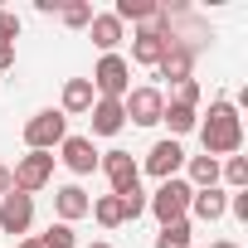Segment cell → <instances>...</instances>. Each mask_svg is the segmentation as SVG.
Masks as SVG:
<instances>
[{
  "label": "cell",
  "instance_id": "1",
  "mask_svg": "<svg viewBox=\"0 0 248 248\" xmlns=\"http://www.w3.org/2000/svg\"><path fill=\"white\" fill-rule=\"evenodd\" d=\"M200 141H204V156H238V146H243V117H238V107L229 102V97H214L209 102V117L200 122Z\"/></svg>",
  "mask_w": 248,
  "mask_h": 248
},
{
  "label": "cell",
  "instance_id": "2",
  "mask_svg": "<svg viewBox=\"0 0 248 248\" xmlns=\"http://www.w3.org/2000/svg\"><path fill=\"white\" fill-rule=\"evenodd\" d=\"M190 180H161L156 185V195H146V209L161 219V224H175V219H190Z\"/></svg>",
  "mask_w": 248,
  "mask_h": 248
},
{
  "label": "cell",
  "instance_id": "3",
  "mask_svg": "<svg viewBox=\"0 0 248 248\" xmlns=\"http://www.w3.org/2000/svg\"><path fill=\"white\" fill-rule=\"evenodd\" d=\"M88 83H93V93H97V97H112V102H122V97L132 93V63L122 59V54H102Z\"/></svg>",
  "mask_w": 248,
  "mask_h": 248
},
{
  "label": "cell",
  "instance_id": "4",
  "mask_svg": "<svg viewBox=\"0 0 248 248\" xmlns=\"http://www.w3.org/2000/svg\"><path fill=\"white\" fill-rule=\"evenodd\" d=\"M97 170L112 180V195L117 200H127V195L141 190V166L132 161V151H102L97 156Z\"/></svg>",
  "mask_w": 248,
  "mask_h": 248
},
{
  "label": "cell",
  "instance_id": "5",
  "mask_svg": "<svg viewBox=\"0 0 248 248\" xmlns=\"http://www.w3.org/2000/svg\"><path fill=\"white\" fill-rule=\"evenodd\" d=\"M49 180H54V151H30V156H20L15 170H10V185H15L20 195H30V200H34Z\"/></svg>",
  "mask_w": 248,
  "mask_h": 248
},
{
  "label": "cell",
  "instance_id": "6",
  "mask_svg": "<svg viewBox=\"0 0 248 248\" xmlns=\"http://www.w3.org/2000/svg\"><path fill=\"white\" fill-rule=\"evenodd\" d=\"M63 137H68V117L59 107H44V112H34L25 122V146L30 151H54Z\"/></svg>",
  "mask_w": 248,
  "mask_h": 248
},
{
  "label": "cell",
  "instance_id": "7",
  "mask_svg": "<svg viewBox=\"0 0 248 248\" xmlns=\"http://www.w3.org/2000/svg\"><path fill=\"white\" fill-rule=\"evenodd\" d=\"M122 112H127V122H137V127H156L161 112H166V93L161 88H132L127 97H122Z\"/></svg>",
  "mask_w": 248,
  "mask_h": 248
},
{
  "label": "cell",
  "instance_id": "8",
  "mask_svg": "<svg viewBox=\"0 0 248 248\" xmlns=\"http://www.w3.org/2000/svg\"><path fill=\"white\" fill-rule=\"evenodd\" d=\"M166 49H170V39H166V30H161V15H156L151 25H137V34H132V63L156 68V63L166 59Z\"/></svg>",
  "mask_w": 248,
  "mask_h": 248
},
{
  "label": "cell",
  "instance_id": "9",
  "mask_svg": "<svg viewBox=\"0 0 248 248\" xmlns=\"http://www.w3.org/2000/svg\"><path fill=\"white\" fill-rule=\"evenodd\" d=\"M30 224H34V200L30 195H20V190L0 195V233L20 238V233H30Z\"/></svg>",
  "mask_w": 248,
  "mask_h": 248
},
{
  "label": "cell",
  "instance_id": "10",
  "mask_svg": "<svg viewBox=\"0 0 248 248\" xmlns=\"http://www.w3.org/2000/svg\"><path fill=\"white\" fill-rule=\"evenodd\" d=\"M97 146H93V137H63L59 141V161L73 170V175H93L97 170Z\"/></svg>",
  "mask_w": 248,
  "mask_h": 248
},
{
  "label": "cell",
  "instance_id": "11",
  "mask_svg": "<svg viewBox=\"0 0 248 248\" xmlns=\"http://www.w3.org/2000/svg\"><path fill=\"white\" fill-rule=\"evenodd\" d=\"M180 166H185V146H180V141H170V137H166V141H156V146L146 151V170H151L156 180H175V175H180Z\"/></svg>",
  "mask_w": 248,
  "mask_h": 248
},
{
  "label": "cell",
  "instance_id": "12",
  "mask_svg": "<svg viewBox=\"0 0 248 248\" xmlns=\"http://www.w3.org/2000/svg\"><path fill=\"white\" fill-rule=\"evenodd\" d=\"M88 209H93V200H88L83 185H59V190H54V214H59V224H78V219H88Z\"/></svg>",
  "mask_w": 248,
  "mask_h": 248
},
{
  "label": "cell",
  "instance_id": "13",
  "mask_svg": "<svg viewBox=\"0 0 248 248\" xmlns=\"http://www.w3.org/2000/svg\"><path fill=\"white\" fill-rule=\"evenodd\" d=\"M88 117H93V137H117L127 127V112H122V102H112V97H97Z\"/></svg>",
  "mask_w": 248,
  "mask_h": 248
},
{
  "label": "cell",
  "instance_id": "14",
  "mask_svg": "<svg viewBox=\"0 0 248 248\" xmlns=\"http://www.w3.org/2000/svg\"><path fill=\"white\" fill-rule=\"evenodd\" d=\"M190 214H195V219H204V224H219V219L229 214V195H224L219 185L195 190V195H190Z\"/></svg>",
  "mask_w": 248,
  "mask_h": 248
},
{
  "label": "cell",
  "instance_id": "15",
  "mask_svg": "<svg viewBox=\"0 0 248 248\" xmlns=\"http://www.w3.org/2000/svg\"><path fill=\"white\" fill-rule=\"evenodd\" d=\"M190 73H195V54H190V49H180V44H170V49H166V59L156 63V78H166L170 88H175V83H185Z\"/></svg>",
  "mask_w": 248,
  "mask_h": 248
},
{
  "label": "cell",
  "instance_id": "16",
  "mask_svg": "<svg viewBox=\"0 0 248 248\" xmlns=\"http://www.w3.org/2000/svg\"><path fill=\"white\" fill-rule=\"evenodd\" d=\"M93 102H97V93H93V83L88 78H68L63 83V117H83V112H93Z\"/></svg>",
  "mask_w": 248,
  "mask_h": 248
},
{
  "label": "cell",
  "instance_id": "17",
  "mask_svg": "<svg viewBox=\"0 0 248 248\" xmlns=\"http://www.w3.org/2000/svg\"><path fill=\"white\" fill-rule=\"evenodd\" d=\"M88 34H93V44H97L102 54H117V44L127 39V34H122V20H117V15H93Z\"/></svg>",
  "mask_w": 248,
  "mask_h": 248
},
{
  "label": "cell",
  "instance_id": "18",
  "mask_svg": "<svg viewBox=\"0 0 248 248\" xmlns=\"http://www.w3.org/2000/svg\"><path fill=\"white\" fill-rule=\"evenodd\" d=\"M161 122L170 127V141H175V137H185V132H195V127H200V112H195V107H180V102H166Z\"/></svg>",
  "mask_w": 248,
  "mask_h": 248
},
{
  "label": "cell",
  "instance_id": "19",
  "mask_svg": "<svg viewBox=\"0 0 248 248\" xmlns=\"http://www.w3.org/2000/svg\"><path fill=\"white\" fill-rule=\"evenodd\" d=\"M185 166H190V190L219 185V161H214V156H185Z\"/></svg>",
  "mask_w": 248,
  "mask_h": 248
},
{
  "label": "cell",
  "instance_id": "20",
  "mask_svg": "<svg viewBox=\"0 0 248 248\" xmlns=\"http://www.w3.org/2000/svg\"><path fill=\"white\" fill-rule=\"evenodd\" d=\"M88 214H93L102 229H122V224H127V214H122V200H117V195H97Z\"/></svg>",
  "mask_w": 248,
  "mask_h": 248
},
{
  "label": "cell",
  "instance_id": "21",
  "mask_svg": "<svg viewBox=\"0 0 248 248\" xmlns=\"http://www.w3.org/2000/svg\"><path fill=\"white\" fill-rule=\"evenodd\" d=\"M195 229H190V219H175V224H161V233H156V248H195V238H190Z\"/></svg>",
  "mask_w": 248,
  "mask_h": 248
},
{
  "label": "cell",
  "instance_id": "22",
  "mask_svg": "<svg viewBox=\"0 0 248 248\" xmlns=\"http://www.w3.org/2000/svg\"><path fill=\"white\" fill-rule=\"evenodd\" d=\"M122 25L127 20H137V25H151L156 20V0H117V10H112Z\"/></svg>",
  "mask_w": 248,
  "mask_h": 248
},
{
  "label": "cell",
  "instance_id": "23",
  "mask_svg": "<svg viewBox=\"0 0 248 248\" xmlns=\"http://www.w3.org/2000/svg\"><path fill=\"white\" fill-rule=\"evenodd\" d=\"M59 20H63L68 30H88V25H93V5H88V0H63Z\"/></svg>",
  "mask_w": 248,
  "mask_h": 248
},
{
  "label": "cell",
  "instance_id": "24",
  "mask_svg": "<svg viewBox=\"0 0 248 248\" xmlns=\"http://www.w3.org/2000/svg\"><path fill=\"white\" fill-rule=\"evenodd\" d=\"M219 180H229V190H248V156H229L219 166Z\"/></svg>",
  "mask_w": 248,
  "mask_h": 248
},
{
  "label": "cell",
  "instance_id": "25",
  "mask_svg": "<svg viewBox=\"0 0 248 248\" xmlns=\"http://www.w3.org/2000/svg\"><path fill=\"white\" fill-rule=\"evenodd\" d=\"M39 248H78V238H73V224H49L39 238H34Z\"/></svg>",
  "mask_w": 248,
  "mask_h": 248
},
{
  "label": "cell",
  "instance_id": "26",
  "mask_svg": "<svg viewBox=\"0 0 248 248\" xmlns=\"http://www.w3.org/2000/svg\"><path fill=\"white\" fill-rule=\"evenodd\" d=\"M166 102H180V107H195V112H200V83H195V78H185V83H175Z\"/></svg>",
  "mask_w": 248,
  "mask_h": 248
},
{
  "label": "cell",
  "instance_id": "27",
  "mask_svg": "<svg viewBox=\"0 0 248 248\" xmlns=\"http://www.w3.org/2000/svg\"><path fill=\"white\" fill-rule=\"evenodd\" d=\"M15 39H20V15L0 10V44H15Z\"/></svg>",
  "mask_w": 248,
  "mask_h": 248
},
{
  "label": "cell",
  "instance_id": "28",
  "mask_svg": "<svg viewBox=\"0 0 248 248\" xmlns=\"http://www.w3.org/2000/svg\"><path fill=\"white\" fill-rule=\"evenodd\" d=\"M34 10H39V15H59V10H63V0H34Z\"/></svg>",
  "mask_w": 248,
  "mask_h": 248
},
{
  "label": "cell",
  "instance_id": "29",
  "mask_svg": "<svg viewBox=\"0 0 248 248\" xmlns=\"http://www.w3.org/2000/svg\"><path fill=\"white\" fill-rule=\"evenodd\" d=\"M15 68V44H0V73Z\"/></svg>",
  "mask_w": 248,
  "mask_h": 248
},
{
  "label": "cell",
  "instance_id": "30",
  "mask_svg": "<svg viewBox=\"0 0 248 248\" xmlns=\"http://www.w3.org/2000/svg\"><path fill=\"white\" fill-rule=\"evenodd\" d=\"M10 190H15V185H10V166L0 161V195H10Z\"/></svg>",
  "mask_w": 248,
  "mask_h": 248
},
{
  "label": "cell",
  "instance_id": "31",
  "mask_svg": "<svg viewBox=\"0 0 248 248\" xmlns=\"http://www.w3.org/2000/svg\"><path fill=\"white\" fill-rule=\"evenodd\" d=\"M209 248H238V243H229V238H219V243H209Z\"/></svg>",
  "mask_w": 248,
  "mask_h": 248
},
{
  "label": "cell",
  "instance_id": "32",
  "mask_svg": "<svg viewBox=\"0 0 248 248\" xmlns=\"http://www.w3.org/2000/svg\"><path fill=\"white\" fill-rule=\"evenodd\" d=\"M15 248H39V243H34V238H20V243H15Z\"/></svg>",
  "mask_w": 248,
  "mask_h": 248
},
{
  "label": "cell",
  "instance_id": "33",
  "mask_svg": "<svg viewBox=\"0 0 248 248\" xmlns=\"http://www.w3.org/2000/svg\"><path fill=\"white\" fill-rule=\"evenodd\" d=\"M88 248H112V243H107V238H97V243H88Z\"/></svg>",
  "mask_w": 248,
  "mask_h": 248
}]
</instances>
